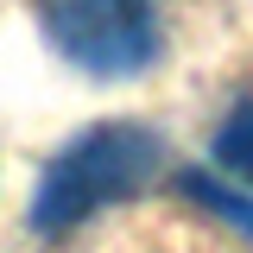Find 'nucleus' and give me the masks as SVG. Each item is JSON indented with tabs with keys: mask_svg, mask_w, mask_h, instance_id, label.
<instances>
[{
	"mask_svg": "<svg viewBox=\"0 0 253 253\" xmlns=\"http://www.w3.org/2000/svg\"><path fill=\"white\" fill-rule=\"evenodd\" d=\"M177 190H184V196H196V203H203L209 215H221L228 228H241V234L253 241V196H234L228 184L203 177V171H184V184H177Z\"/></svg>",
	"mask_w": 253,
	"mask_h": 253,
	"instance_id": "obj_4",
	"label": "nucleus"
},
{
	"mask_svg": "<svg viewBox=\"0 0 253 253\" xmlns=\"http://www.w3.org/2000/svg\"><path fill=\"white\" fill-rule=\"evenodd\" d=\"M158 165H165V139L152 126H139V121H101L89 133H76L44 165V177L32 190V209H26L32 234L57 241L76 221H89L95 209L139 196L158 177Z\"/></svg>",
	"mask_w": 253,
	"mask_h": 253,
	"instance_id": "obj_1",
	"label": "nucleus"
},
{
	"mask_svg": "<svg viewBox=\"0 0 253 253\" xmlns=\"http://www.w3.org/2000/svg\"><path fill=\"white\" fill-rule=\"evenodd\" d=\"M215 165L228 177L253 184V101H241V108L215 126Z\"/></svg>",
	"mask_w": 253,
	"mask_h": 253,
	"instance_id": "obj_3",
	"label": "nucleus"
},
{
	"mask_svg": "<svg viewBox=\"0 0 253 253\" xmlns=\"http://www.w3.org/2000/svg\"><path fill=\"white\" fill-rule=\"evenodd\" d=\"M38 26L83 76L126 83L158 63V0H38Z\"/></svg>",
	"mask_w": 253,
	"mask_h": 253,
	"instance_id": "obj_2",
	"label": "nucleus"
}]
</instances>
